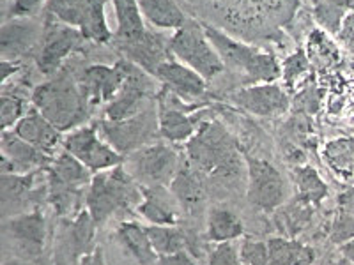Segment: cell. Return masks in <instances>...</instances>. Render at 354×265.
I'll return each mask as SVG.
<instances>
[{
    "instance_id": "cell-1",
    "label": "cell",
    "mask_w": 354,
    "mask_h": 265,
    "mask_svg": "<svg viewBox=\"0 0 354 265\" xmlns=\"http://www.w3.org/2000/svg\"><path fill=\"white\" fill-rule=\"evenodd\" d=\"M32 106H36L61 132L82 128L93 110L82 90L80 81L69 75H59L37 85L32 92Z\"/></svg>"
},
{
    "instance_id": "cell-2",
    "label": "cell",
    "mask_w": 354,
    "mask_h": 265,
    "mask_svg": "<svg viewBox=\"0 0 354 265\" xmlns=\"http://www.w3.org/2000/svg\"><path fill=\"white\" fill-rule=\"evenodd\" d=\"M186 153L192 166L214 177L232 175L238 172L241 161L234 138L216 121L202 122L186 144Z\"/></svg>"
},
{
    "instance_id": "cell-3",
    "label": "cell",
    "mask_w": 354,
    "mask_h": 265,
    "mask_svg": "<svg viewBox=\"0 0 354 265\" xmlns=\"http://www.w3.org/2000/svg\"><path fill=\"white\" fill-rule=\"evenodd\" d=\"M142 202V191L135 179L121 166L97 172L88 184L85 195L87 213L93 216L96 225L105 223L113 214L128 209L131 205L138 207Z\"/></svg>"
},
{
    "instance_id": "cell-4",
    "label": "cell",
    "mask_w": 354,
    "mask_h": 265,
    "mask_svg": "<svg viewBox=\"0 0 354 265\" xmlns=\"http://www.w3.org/2000/svg\"><path fill=\"white\" fill-rule=\"evenodd\" d=\"M202 28H204L205 36L211 41L223 64L236 69V71L245 72L250 81L273 84L274 80L282 77V68H280L274 55L257 52L254 46L232 39L213 25L202 23Z\"/></svg>"
},
{
    "instance_id": "cell-5",
    "label": "cell",
    "mask_w": 354,
    "mask_h": 265,
    "mask_svg": "<svg viewBox=\"0 0 354 265\" xmlns=\"http://www.w3.org/2000/svg\"><path fill=\"white\" fill-rule=\"evenodd\" d=\"M169 50L174 59L197 71L205 80L218 77L225 69V64L198 21L188 20L185 27L176 30L169 39Z\"/></svg>"
},
{
    "instance_id": "cell-6",
    "label": "cell",
    "mask_w": 354,
    "mask_h": 265,
    "mask_svg": "<svg viewBox=\"0 0 354 265\" xmlns=\"http://www.w3.org/2000/svg\"><path fill=\"white\" fill-rule=\"evenodd\" d=\"M46 12L53 20L78 28L85 39L110 43L113 37L105 14V0H46Z\"/></svg>"
},
{
    "instance_id": "cell-7",
    "label": "cell",
    "mask_w": 354,
    "mask_h": 265,
    "mask_svg": "<svg viewBox=\"0 0 354 265\" xmlns=\"http://www.w3.org/2000/svg\"><path fill=\"white\" fill-rule=\"evenodd\" d=\"M100 135L112 145L119 154H129L142 149L145 145L154 144L160 135L158 121V105L154 103L147 110L124 121H103L97 124Z\"/></svg>"
},
{
    "instance_id": "cell-8",
    "label": "cell",
    "mask_w": 354,
    "mask_h": 265,
    "mask_svg": "<svg viewBox=\"0 0 354 265\" xmlns=\"http://www.w3.org/2000/svg\"><path fill=\"white\" fill-rule=\"evenodd\" d=\"M179 168L181 163L177 153L169 144H161V141L145 145L131 153L129 157V175L145 188L170 186Z\"/></svg>"
},
{
    "instance_id": "cell-9",
    "label": "cell",
    "mask_w": 354,
    "mask_h": 265,
    "mask_svg": "<svg viewBox=\"0 0 354 265\" xmlns=\"http://www.w3.org/2000/svg\"><path fill=\"white\" fill-rule=\"evenodd\" d=\"M64 149L82 161L91 172H105L121 166L122 154L100 137L97 126H82L64 138Z\"/></svg>"
},
{
    "instance_id": "cell-10",
    "label": "cell",
    "mask_w": 354,
    "mask_h": 265,
    "mask_svg": "<svg viewBox=\"0 0 354 265\" xmlns=\"http://www.w3.org/2000/svg\"><path fill=\"white\" fill-rule=\"evenodd\" d=\"M183 101L167 88H161L156 96L160 135L172 144L188 141L202 126L201 113L195 112V106H186Z\"/></svg>"
},
{
    "instance_id": "cell-11",
    "label": "cell",
    "mask_w": 354,
    "mask_h": 265,
    "mask_svg": "<svg viewBox=\"0 0 354 265\" xmlns=\"http://www.w3.org/2000/svg\"><path fill=\"white\" fill-rule=\"evenodd\" d=\"M154 90L156 88L149 78V72H145L135 64L119 94L106 105L105 119L106 121H124L129 117L138 115L156 103L158 92Z\"/></svg>"
},
{
    "instance_id": "cell-12",
    "label": "cell",
    "mask_w": 354,
    "mask_h": 265,
    "mask_svg": "<svg viewBox=\"0 0 354 265\" xmlns=\"http://www.w3.org/2000/svg\"><path fill=\"white\" fill-rule=\"evenodd\" d=\"M50 18V17H48ZM46 21V27L43 30V41H41V50L37 55V68L46 77H53L62 62L71 55L75 50H78L84 44V34L75 27L61 23L53 20Z\"/></svg>"
},
{
    "instance_id": "cell-13",
    "label": "cell",
    "mask_w": 354,
    "mask_h": 265,
    "mask_svg": "<svg viewBox=\"0 0 354 265\" xmlns=\"http://www.w3.org/2000/svg\"><path fill=\"white\" fill-rule=\"evenodd\" d=\"M133 66L135 64L129 61H117L113 66L93 64L85 68L78 81H80V87L87 97L88 105L93 108L101 103L109 105L110 101L119 94L122 85L126 84Z\"/></svg>"
},
{
    "instance_id": "cell-14",
    "label": "cell",
    "mask_w": 354,
    "mask_h": 265,
    "mask_svg": "<svg viewBox=\"0 0 354 265\" xmlns=\"http://www.w3.org/2000/svg\"><path fill=\"white\" fill-rule=\"evenodd\" d=\"M248 200L259 209L271 210L282 205L287 198V184L282 173L271 163L257 157H248Z\"/></svg>"
},
{
    "instance_id": "cell-15",
    "label": "cell",
    "mask_w": 354,
    "mask_h": 265,
    "mask_svg": "<svg viewBox=\"0 0 354 265\" xmlns=\"http://www.w3.org/2000/svg\"><path fill=\"white\" fill-rule=\"evenodd\" d=\"M232 101L239 108L257 117H277L289 110L290 99L277 84H257L238 90Z\"/></svg>"
},
{
    "instance_id": "cell-16",
    "label": "cell",
    "mask_w": 354,
    "mask_h": 265,
    "mask_svg": "<svg viewBox=\"0 0 354 265\" xmlns=\"http://www.w3.org/2000/svg\"><path fill=\"white\" fill-rule=\"evenodd\" d=\"M153 77L163 85V88L185 101L201 99L207 88L205 78H202L197 71L172 57L158 66Z\"/></svg>"
},
{
    "instance_id": "cell-17",
    "label": "cell",
    "mask_w": 354,
    "mask_h": 265,
    "mask_svg": "<svg viewBox=\"0 0 354 265\" xmlns=\"http://www.w3.org/2000/svg\"><path fill=\"white\" fill-rule=\"evenodd\" d=\"M183 209L177 198L165 186H151L142 189V202L137 210L156 226H174Z\"/></svg>"
},
{
    "instance_id": "cell-18",
    "label": "cell",
    "mask_w": 354,
    "mask_h": 265,
    "mask_svg": "<svg viewBox=\"0 0 354 265\" xmlns=\"http://www.w3.org/2000/svg\"><path fill=\"white\" fill-rule=\"evenodd\" d=\"M39 27L32 18H9L0 30V52L2 61H17L36 44Z\"/></svg>"
},
{
    "instance_id": "cell-19",
    "label": "cell",
    "mask_w": 354,
    "mask_h": 265,
    "mask_svg": "<svg viewBox=\"0 0 354 265\" xmlns=\"http://www.w3.org/2000/svg\"><path fill=\"white\" fill-rule=\"evenodd\" d=\"M112 4L117 17V32L113 37L119 50L124 52L144 41L151 30L145 27V20L137 0H112Z\"/></svg>"
},
{
    "instance_id": "cell-20",
    "label": "cell",
    "mask_w": 354,
    "mask_h": 265,
    "mask_svg": "<svg viewBox=\"0 0 354 265\" xmlns=\"http://www.w3.org/2000/svg\"><path fill=\"white\" fill-rule=\"evenodd\" d=\"M12 132L27 144L34 145L43 153H52V149L61 141V131L36 108L30 106L24 119L15 126Z\"/></svg>"
},
{
    "instance_id": "cell-21",
    "label": "cell",
    "mask_w": 354,
    "mask_h": 265,
    "mask_svg": "<svg viewBox=\"0 0 354 265\" xmlns=\"http://www.w3.org/2000/svg\"><path fill=\"white\" fill-rule=\"evenodd\" d=\"M6 230L18 244L32 253H39L46 241V219L41 213L20 214V216L11 217L6 223Z\"/></svg>"
},
{
    "instance_id": "cell-22",
    "label": "cell",
    "mask_w": 354,
    "mask_h": 265,
    "mask_svg": "<svg viewBox=\"0 0 354 265\" xmlns=\"http://www.w3.org/2000/svg\"><path fill=\"white\" fill-rule=\"evenodd\" d=\"M2 153L8 157V173H21L48 161V154L18 138L12 131L2 135Z\"/></svg>"
},
{
    "instance_id": "cell-23",
    "label": "cell",
    "mask_w": 354,
    "mask_h": 265,
    "mask_svg": "<svg viewBox=\"0 0 354 265\" xmlns=\"http://www.w3.org/2000/svg\"><path fill=\"white\" fill-rule=\"evenodd\" d=\"M170 191L177 198L179 205L186 210L201 209L202 204L205 202V191L202 179L198 175V170L195 166L181 165L177 170L174 181L170 182Z\"/></svg>"
},
{
    "instance_id": "cell-24",
    "label": "cell",
    "mask_w": 354,
    "mask_h": 265,
    "mask_svg": "<svg viewBox=\"0 0 354 265\" xmlns=\"http://www.w3.org/2000/svg\"><path fill=\"white\" fill-rule=\"evenodd\" d=\"M142 17L161 30H179L188 21L176 0H137Z\"/></svg>"
},
{
    "instance_id": "cell-25",
    "label": "cell",
    "mask_w": 354,
    "mask_h": 265,
    "mask_svg": "<svg viewBox=\"0 0 354 265\" xmlns=\"http://www.w3.org/2000/svg\"><path fill=\"white\" fill-rule=\"evenodd\" d=\"M117 237L140 265H153L160 258L151 244L147 228H142L138 223H131V221L121 223L117 228Z\"/></svg>"
},
{
    "instance_id": "cell-26",
    "label": "cell",
    "mask_w": 354,
    "mask_h": 265,
    "mask_svg": "<svg viewBox=\"0 0 354 265\" xmlns=\"http://www.w3.org/2000/svg\"><path fill=\"white\" fill-rule=\"evenodd\" d=\"M50 181L59 182V184L69 186V188L80 189L82 186L91 184L93 177H91V170L78 161L77 157L71 156L69 153H62L61 156L50 163Z\"/></svg>"
},
{
    "instance_id": "cell-27",
    "label": "cell",
    "mask_w": 354,
    "mask_h": 265,
    "mask_svg": "<svg viewBox=\"0 0 354 265\" xmlns=\"http://www.w3.org/2000/svg\"><path fill=\"white\" fill-rule=\"evenodd\" d=\"M314 262V251L289 239L268 241V264L266 265H310Z\"/></svg>"
},
{
    "instance_id": "cell-28",
    "label": "cell",
    "mask_w": 354,
    "mask_h": 265,
    "mask_svg": "<svg viewBox=\"0 0 354 265\" xmlns=\"http://www.w3.org/2000/svg\"><path fill=\"white\" fill-rule=\"evenodd\" d=\"M243 235V223L238 216L227 209H213L207 217V237L221 244Z\"/></svg>"
},
{
    "instance_id": "cell-29",
    "label": "cell",
    "mask_w": 354,
    "mask_h": 265,
    "mask_svg": "<svg viewBox=\"0 0 354 265\" xmlns=\"http://www.w3.org/2000/svg\"><path fill=\"white\" fill-rule=\"evenodd\" d=\"M324 161L331 166L333 172L342 177L354 175V138L342 137L328 141L322 150Z\"/></svg>"
},
{
    "instance_id": "cell-30",
    "label": "cell",
    "mask_w": 354,
    "mask_h": 265,
    "mask_svg": "<svg viewBox=\"0 0 354 265\" xmlns=\"http://www.w3.org/2000/svg\"><path fill=\"white\" fill-rule=\"evenodd\" d=\"M294 182L298 188V195L305 204H319L328 195L326 182L312 166H296L294 168Z\"/></svg>"
},
{
    "instance_id": "cell-31",
    "label": "cell",
    "mask_w": 354,
    "mask_h": 265,
    "mask_svg": "<svg viewBox=\"0 0 354 265\" xmlns=\"http://www.w3.org/2000/svg\"><path fill=\"white\" fill-rule=\"evenodd\" d=\"M0 124L2 131L15 129V126L24 119L25 113L28 112V99L21 90L15 87H6L2 92V101H0Z\"/></svg>"
},
{
    "instance_id": "cell-32",
    "label": "cell",
    "mask_w": 354,
    "mask_h": 265,
    "mask_svg": "<svg viewBox=\"0 0 354 265\" xmlns=\"http://www.w3.org/2000/svg\"><path fill=\"white\" fill-rule=\"evenodd\" d=\"M351 0H319L315 6V18L330 34H338L346 21V14L353 8Z\"/></svg>"
},
{
    "instance_id": "cell-33",
    "label": "cell",
    "mask_w": 354,
    "mask_h": 265,
    "mask_svg": "<svg viewBox=\"0 0 354 265\" xmlns=\"http://www.w3.org/2000/svg\"><path fill=\"white\" fill-rule=\"evenodd\" d=\"M147 233H149L151 244H153L158 257L185 251V246H186L185 235H183L181 230H177L176 226L153 225L147 228Z\"/></svg>"
},
{
    "instance_id": "cell-34",
    "label": "cell",
    "mask_w": 354,
    "mask_h": 265,
    "mask_svg": "<svg viewBox=\"0 0 354 265\" xmlns=\"http://www.w3.org/2000/svg\"><path fill=\"white\" fill-rule=\"evenodd\" d=\"M32 173H2V202L6 205L21 204L25 195L32 189Z\"/></svg>"
},
{
    "instance_id": "cell-35",
    "label": "cell",
    "mask_w": 354,
    "mask_h": 265,
    "mask_svg": "<svg viewBox=\"0 0 354 265\" xmlns=\"http://www.w3.org/2000/svg\"><path fill=\"white\" fill-rule=\"evenodd\" d=\"M308 55L317 66L333 64L338 59V52L324 32H312L308 41Z\"/></svg>"
},
{
    "instance_id": "cell-36",
    "label": "cell",
    "mask_w": 354,
    "mask_h": 265,
    "mask_svg": "<svg viewBox=\"0 0 354 265\" xmlns=\"http://www.w3.org/2000/svg\"><path fill=\"white\" fill-rule=\"evenodd\" d=\"M94 226L96 221L88 213H80L71 226V244L75 253H82V249L88 248L94 239Z\"/></svg>"
},
{
    "instance_id": "cell-37",
    "label": "cell",
    "mask_w": 354,
    "mask_h": 265,
    "mask_svg": "<svg viewBox=\"0 0 354 265\" xmlns=\"http://www.w3.org/2000/svg\"><path fill=\"white\" fill-rule=\"evenodd\" d=\"M354 237V217L346 213H338L333 219L330 241L333 244H346Z\"/></svg>"
},
{
    "instance_id": "cell-38",
    "label": "cell",
    "mask_w": 354,
    "mask_h": 265,
    "mask_svg": "<svg viewBox=\"0 0 354 265\" xmlns=\"http://www.w3.org/2000/svg\"><path fill=\"white\" fill-rule=\"evenodd\" d=\"M241 258L245 265H266L268 264V242L246 239L241 246Z\"/></svg>"
},
{
    "instance_id": "cell-39",
    "label": "cell",
    "mask_w": 354,
    "mask_h": 265,
    "mask_svg": "<svg viewBox=\"0 0 354 265\" xmlns=\"http://www.w3.org/2000/svg\"><path fill=\"white\" fill-rule=\"evenodd\" d=\"M306 69H308V57L305 55V52L298 50L296 53L289 57L282 68V77L286 78L287 84H294L301 75H305Z\"/></svg>"
},
{
    "instance_id": "cell-40",
    "label": "cell",
    "mask_w": 354,
    "mask_h": 265,
    "mask_svg": "<svg viewBox=\"0 0 354 265\" xmlns=\"http://www.w3.org/2000/svg\"><path fill=\"white\" fill-rule=\"evenodd\" d=\"M209 265H245V262L230 242H221L209 253Z\"/></svg>"
},
{
    "instance_id": "cell-41",
    "label": "cell",
    "mask_w": 354,
    "mask_h": 265,
    "mask_svg": "<svg viewBox=\"0 0 354 265\" xmlns=\"http://www.w3.org/2000/svg\"><path fill=\"white\" fill-rule=\"evenodd\" d=\"M46 6V0H12L9 6V18H32L39 9Z\"/></svg>"
},
{
    "instance_id": "cell-42",
    "label": "cell",
    "mask_w": 354,
    "mask_h": 265,
    "mask_svg": "<svg viewBox=\"0 0 354 265\" xmlns=\"http://www.w3.org/2000/svg\"><path fill=\"white\" fill-rule=\"evenodd\" d=\"M319 108L317 88H305L296 99H294V110L301 113H314Z\"/></svg>"
},
{
    "instance_id": "cell-43",
    "label": "cell",
    "mask_w": 354,
    "mask_h": 265,
    "mask_svg": "<svg viewBox=\"0 0 354 265\" xmlns=\"http://www.w3.org/2000/svg\"><path fill=\"white\" fill-rule=\"evenodd\" d=\"M158 265H195L194 258L189 257L186 251H179L174 255H163L158 258Z\"/></svg>"
},
{
    "instance_id": "cell-44",
    "label": "cell",
    "mask_w": 354,
    "mask_h": 265,
    "mask_svg": "<svg viewBox=\"0 0 354 265\" xmlns=\"http://www.w3.org/2000/svg\"><path fill=\"white\" fill-rule=\"evenodd\" d=\"M338 209H340V213H346L354 217V188H349L344 193H340V197H338Z\"/></svg>"
},
{
    "instance_id": "cell-45",
    "label": "cell",
    "mask_w": 354,
    "mask_h": 265,
    "mask_svg": "<svg viewBox=\"0 0 354 265\" xmlns=\"http://www.w3.org/2000/svg\"><path fill=\"white\" fill-rule=\"evenodd\" d=\"M340 37H342L344 43L351 48V52H354V14L346 18L342 28H340Z\"/></svg>"
},
{
    "instance_id": "cell-46",
    "label": "cell",
    "mask_w": 354,
    "mask_h": 265,
    "mask_svg": "<svg viewBox=\"0 0 354 265\" xmlns=\"http://www.w3.org/2000/svg\"><path fill=\"white\" fill-rule=\"evenodd\" d=\"M80 265H105L103 251L100 248H94L80 257Z\"/></svg>"
},
{
    "instance_id": "cell-47",
    "label": "cell",
    "mask_w": 354,
    "mask_h": 265,
    "mask_svg": "<svg viewBox=\"0 0 354 265\" xmlns=\"http://www.w3.org/2000/svg\"><path fill=\"white\" fill-rule=\"evenodd\" d=\"M0 68H2V81L8 80L9 77H12V75L20 69L18 66H15V62L12 61H2Z\"/></svg>"
}]
</instances>
